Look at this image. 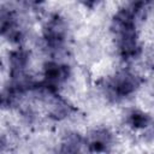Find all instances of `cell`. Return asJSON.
Here are the masks:
<instances>
[{"label": "cell", "mask_w": 154, "mask_h": 154, "mask_svg": "<svg viewBox=\"0 0 154 154\" xmlns=\"http://www.w3.org/2000/svg\"><path fill=\"white\" fill-rule=\"evenodd\" d=\"M38 77V81L42 84L54 90L63 91L73 82L75 70L64 59L48 58L41 64Z\"/></svg>", "instance_id": "obj_1"}, {"label": "cell", "mask_w": 154, "mask_h": 154, "mask_svg": "<svg viewBox=\"0 0 154 154\" xmlns=\"http://www.w3.org/2000/svg\"><path fill=\"white\" fill-rule=\"evenodd\" d=\"M26 26L22 14L11 6H0V40L11 47L24 45L26 40Z\"/></svg>", "instance_id": "obj_2"}, {"label": "cell", "mask_w": 154, "mask_h": 154, "mask_svg": "<svg viewBox=\"0 0 154 154\" xmlns=\"http://www.w3.org/2000/svg\"><path fill=\"white\" fill-rule=\"evenodd\" d=\"M85 150L90 153H107L112 152L118 144L117 134L106 125H95L84 132Z\"/></svg>", "instance_id": "obj_3"}, {"label": "cell", "mask_w": 154, "mask_h": 154, "mask_svg": "<svg viewBox=\"0 0 154 154\" xmlns=\"http://www.w3.org/2000/svg\"><path fill=\"white\" fill-rule=\"evenodd\" d=\"M123 126L134 135H147L152 132L153 118L152 113L144 107L131 106L125 108L122 116Z\"/></svg>", "instance_id": "obj_4"}, {"label": "cell", "mask_w": 154, "mask_h": 154, "mask_svg": "<svg viewBox=\"0 0 154 154\" xmlns=\"http://www.w3.org/2000/svg\"><path fill=\"white\" fill-rule=\"evenodd\" d=\"M59 152L64 153H77L85 150L84 134L78 130H67L65 131L59 140Z\"/></svg>", "instance_id": "obj_5"}, {"label": "cell", "mask_w": 154, "mask_h": 154, "mask_svg": "<svg viewBox=\"0 0 154 154\" xmlns=\"http://www.w3.org/2000/svg\"><path fill=\"white\" fill-rule=\"evenodd\" d=\"M77 1V5L87 11V12H94L96 11L106 0H76Z\"/></svg>", "instance_id": "obj_6"}, {"label": "cell", "mask_w": 154, "mask_h": 154, "mask_svg": "<svg viewBox=\"0 0 154 154\" xmlns=\"http://www.w3.org/2000/svg\"><path fill=\"white\" fill-rule=\"evenodd\" d=\"M10 141L7 140V137L6 136H0V152H5V150H7V148L10 147Z\"/></svg>", "instance_id": "obj_7"}]
</instances>
